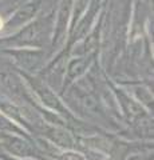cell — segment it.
Here are the masks:
<instances>
[{
	"label": "cell",
	"instance_id": "1",
	"mask_svg": "<svg viewBox=\"0 0 154 160\" xmlns=\"http://www.w3.org/2000/svg\"><path fill=\"white\" fill-rule=\"evenodd\" d=\"M38 92L40 95V98L43 99V102L47 104L48 107L51 108H61V104H59V100L56 99V96L54 95L51 91H48L47 88H43V87H39L38 88Z\"/></svg>",
	"mask_w": 154,
	"mask_h": 160
},
{
	"label": "cell",
	"instance_id": "2",
	"mask_svg": "<svg viewBox=\"0 0 154 160\" xmlns=\"http://www.w3.org/2000/svg\"><path fill=\"white\" fill-rule=\"evenodd\" d=\"M51 136L58 144H61V146H67V147L71 146V140L68 138V135L64 133L63 131H61V129H54Z\"/></svg>",
	"mask_w": 154,
	"mask_h": 160
},
{
	"label": "cell",
	"instance_id": "3",
	"mask_svg": "<svg viewBox=\"0 0 154 160\" xmlns=\"http://www.w3.org/2000/svg\"><path fill=\"white\" fill-rule=\"evenodd\" d=\"M36 11V7L29 4V6H26L23 9H20L18 13H16V20L18 22H26V20L31 19V16H34V13Z\"/></svg>",
	"mask_w": 154,
	"mask_h": 160
},
{
	"label": "cell",
	"instance_id": "4",
	"mask_svg": "<svg viewBox=\"0 0 154 160\" xmlns=\"http://www.w3.org/2000/svg\"><path fill=\"white\" fill-rule=\"evenodd\" d=\"M11 149L19 155H26L27 152H29V146L26 142H23V140H12Z\"/></svg>",
	"mask_w": 154,
	"mask_h": 160
},
{
	"label": "cell",
	"instance_id": "5",
	"mask_svg": "<svg viewBox=\"0 0 154 160\" xmlns=\"http://www.w3.org/2000/svg\"><path fill=\"white\" fill-rule=\"evenodd\" d=\"M83 66H84V62H82V60H77V62H74L70 66V75L71 76H77V75H79L82 72Z\"/></svg>",
	"mask_w": 154,
	"mask_h": 160
},
{
	"label": "cell",
	"instance_id": "6",
	"mask_svg": "<svg viewBox=\"0 0 154 160\" xmlns=\"http://www.w3.org/2000/svg\"><path fill=\"white\" fill-rule=\"evenodd\" d=\"M36 36H38V27L36 26L35 27H29L22 35V38H24V40H34Z\"/></svg>",
	"mask_w": 154,
	"mask_h": 160
},
{
	"label": "cell",
	"instance_id": "7",
	"mask_svg": "<svg viewBox=\"0 0 154 160\" xmlns=\"http://www.w3.org/2000/svg\"><path fill=\"white\" fill-rule=\"evenodd\" d=\"M97 46H98L97 36H95V35H91V36L87 39V42H86V52H93V51H95Z\"/></svg>",
	"mask_w": 154,
	"mask_h": 160
},
{
	"label": "cell",
	"instance_id": "8",
	"mask_svg": "<svg viewBox=\"0 0 154 160\" xmlns=\"http://www.w3.org/2000/svg\"><path fill=\"white\" fill-rule=\"evenodd\" d=\"M63 159H64V160H83V159L79 156V155H77V153H66Z\"/></svg>",
	"mask_w": 154,
	"mask_h": 160
}]
</instances>
